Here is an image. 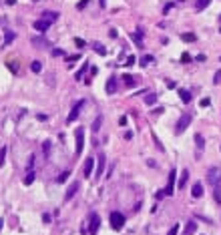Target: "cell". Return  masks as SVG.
Segmentation results:
<instances>
[{"instance_id": "obj_54", "label": "cell", "mask_w": 221, "mask_h": 235, "mask_svg": "<svg viewBox=\"0 0 221 235\" xmlns=\"http://www.w3.org/2000/svg\"><path fill=\"white\" fill-rule=\"evenodd\" d=\"M6 4L10 6V4H16V0H6Z\"/></svg>"}, {"instance_id": "obj_45", "label": "cell", "mask_w": 221, "mask_h": 235, "mask_svg": "<svg viewBox=\"0 0 221 235\" xmlns=\"http://www.w3.org/2000/svg\"><path fill=\"white\" fill-rule=\"evenodd\" d=\"M161 197H165V189H163V191H157V193H155V199H161Z\"/></svg>"}, {"instance_id": "obj_35", "label": "cell", "mask_w": 221, "mask_h": 235, "mask_svg": "<svg viewBox=\"0 0 221 235\" xmlns=\"http://www.w3.org/2000/svg\"><path fill=\"white\" fill-rule=\"evenodd\" d=\"M91 2V0H80L79 4H76V8H79V10H83V8H87V4Z\"/></svg>"}, {"instance_id": "obj_48", "label": "cell", "mask_w": 221, "mask_h": 235, "mask_svg": "<svg viewBox=\"0 0 221 235\" xmlns=\"http://www.w3.org/2000/svg\"><path fill=\"white\" fill-rule=\"evenodd\" d=\"M36 119H38V121H46V119H48V117H46V115H42V113H40V115H36Z\"/></svg>"}, {"instance_id": "obj_11", "label": "cell", "mask_w": 221, "mask_h": 235, "mask_svg": "<svg viewBox=\"0 0 221 235\" xmlns=\"http://www.w3.org/2000/svg\"><path fill=\"white\" fill-rule=\"evenodd\" d=\"M76 191H79V183H70L69 185V189H66V193H65V199H73V195L76 193Z\"/></svg>"}, {"instance_id": "obj_21", "label": "cell", "mask_w": 221, "mask_h": 235, "mask_svg": "<svg viewBox=\"0 0 221 235\" xmlns=\"http://www.w3.org/2000/svg\"><path fill=\"white\" fill-rule=\"evenodd\" d=\"M195 145H197V149H199V151H203V147H205V141H203V137L201 135H195Z\"/></svg>"}, {"instance_id": "obj_19", "label": "cell", "mask_w": 221, "mask_h": 235, "mask_svg": "<svg viewBox=\"0 0 221 235\" xmlns=\"http://www.w3.org/2000/svg\"><path fill=\"white\" fill-rule=\"evenodd\" d=\"M30 70L32 72H42V62L40 61H32L30 62Z\"/></svg>"}, {"instance_id": "obj_57", "label": "cell", "mask_w": 221, "mask_h": 235, "mask_svg": "<svg viewBox=\"0 0 221 235\" xmlns=\"http://www.w3.org/2000/svg\"><path fill=\"white\" fill-rule=\"evenodd\" d=\"M219 32H221V28H219Z\"/></svg>"}, {"instance_id": "obj_36", "label": "cell", "mask_w": 221, "mask_h": 235, "mask_svg": "<svg viewBox=\"0 0 221 235\" xmlns=\"http://www.w3.org/2000/svg\"><path fill=\"white\" fill-rule=\"evenodd\" d=\"M52 56H65V50H62V48H54L52 50Z\"/></svg>"}, {"instance_id": "obj_40", "label": "cell", "mask_w": 221, "mask_h": 235, "mask_svg": "<svg viewBox=\"0 0 221 235\" xmlns=\"http://www.w3.org/2000/svg\"><path fill=\"white\" fill-rule=\"evenodd\" d=\"M215 201L221 203V189H217V187H215Z\"/></svg>"}, {"instance_id": "obj_55", "label": "cell", "mask_w": 221, "mask_h": 235, "mask_svg": "<svg viewBox=\"0 0 221 235\" xmlns=\"http://www.w3.org/2000/svg\"><path fill=\"white\" fill-rule=\"evenodd\" d=\"M2 225H4V219H0V229H2Z\"/></svg>"}, {"instance_id": "obj_50", "label": "cell", "mask_w": 221, "mask_h": 235, "mask_svg": "<svg viewBox=\"0 0 221 235\" xmlns=\"http://www.w3.org/2000/svg\"><path fill=\"white\" fill-rule=\"evenodd\" d=\"M147 165H149V167H157V163L153 159H147Z\"/></svg>"}, {"instance_id": "obj_33", "label": "cell", "mask_w": 221, "mask_h": 235, "mask_svg": "<svg viewBox=\"0 0 221 235\" xmlns=\"http://www.w3.org/2000/svg\"><path fill=\"white\" fill-rule=\"evenodd\" d=\"M42 149H44V155H50V141H44V143H42Z\"/></svg>"}, {"instance_id": "obj_26", "label": "cell", "mask_w": 221, "mask_h": 235, "mask_svg": "<svg viewBox=\"0 0 221 235\" xmlns=\"http://www.w3.org/2000/svg\"><path fill=\"white\" fill-rule=\"evenodd\" d=\"M34 177H36V175H34V171H28V173H26V177H24V185H30V183L34 181Z\"/></svg>"}, {"instance_id": "obj_16", "label": "cell", "mask_w": 221, "mask_h": 235, "mask_svg": "<svg viewBox=\"0 0 221 235\" xmlns=\"http://www.w3.org/2000/svg\"><path fill=\"white\" fill-rule=\"evenodd\" d=\"M32 44L38 46V48H50V42L48 40H40V38H32Z\"/></svg>"}, {"instance_id": "obj_12", "label": "cell", "mask_w": 221, "mask_h": 235, "mask_svg": "<svg viewBox=\"0 0 221 235\" xmlns=\"http://www.w3.org/2000/svg\"><path fill=\"white\" fill-rule=\"evenodd\" d=\"M191 195H193L195 199H199L203 195V185H201V183H195V185L191 187Z\"/></svg>"}, {"instance_id": "obj_29", "label": "cell", "mask_w": 221, "mask_h": 235, "mask_svg": "<svg viewBox=\"0 0 221 235\" xmlns=\"http://www.w3.org/2000/svg\"><path fill=\"white\" fill-rule=\"evenodd\" d=\"M209 2H211V0H197V10H203V8H207V6H209Z\"/></svg>"}, {"instance_id": "obj_47", "label": "cell", "mask_w": 221, "mask_h": 235, "mask_svg": "<svg viewBox=\"0 0 221 235\" xmlns=\"http://www.w3.org/2000/svg\"><path fill=\"white\" fill-rule=\"evenodd\" d=\"M119 125L125 127V125H127V117H121V119H119Z\"/></svg>"}, {"instance_id": "obj_53", "label": "cell", "mask_w": 221, "mask_h": 235, "mask_svg": "<svg viewBox=\"0 0 221 235\" xmlns=\"http://www.w3.org/2000/svg\"><path fill=\"white\" fill-rule=\"evenodd\" d=\"M99 4H101V6L105 8V6H107V0H99Z\"/></svg>"}, {"instance_id": "obj_8", "label": "cell", "mask_w": 221, "mask_h": 235, "mask_svg": "<svg viewBox=\"0 0 221 235\" xmlns=\"http://www.w3.org/2000/svg\"><path fill=\"white\" fill-rule=\"evenodd\" d=\"M105 91H107V95H115V93H117V76H110V79L107 80Z\"/></svg>"}, {"instance_id": "obj_31", "label": "cell", "mask_w": 221, "mask_h": 235, "mask_svg": "<svg viewBox=\"0 0 221 235\" xmlns=\"http://www.w3.org/2000/svg\"><path fill=\"white\" fill-rule=\"evenodd\" d=\"M6 151H8L6 147H2V149H0V167H4V159H6Z\"/></svg>"}, {"instance_id": "obj_32", "label": "cell", "mask_w": 221, "mask_h": 235, "mask_svg": "<svg viewBox=\"0 0 221 235\" xmlns=\"http://www.w3.org/2000/svg\"><path fill=\"white\" fill-rule=\"evenodd\" d=\"M101 123H103V117H97V119H95V123H92V131H99Z\"/></svg>"}, {"instance_id": "obj_49", "label": "cell", "mask_w": 221, "mask_h": 235, "mask_svg": "<svg viewBox=\"0 0 221 235\" xmlns=\"http://www.w3.org/2000/svg\"><path fill=\"white\" fill-rule=\"evenodd\" d=\"M133 62H135V56H129V58H127V66H131Z\"/></svg>"}, {"instance_id": "obj_27", "label": "cell", "mask_w": 221, "mask_h": 235, "mask_svg": "<svg viewBox=\"0 0 221 235\" xmlns=\"http://www.w3.org/2000/svg\"><path fill=\"white\" fill-rule=\"evenodd\" d=\"M155 102H157V95H153V93H151V95L145 97V105L151 106V105H155Z\"/></svg>"}, {"instance_id": "obj_41", "label": "cell", "mask_w": 221, "mask_h": 235, "mask_svg": "<svg viewBox=\"0 0 221 235\" xmlns=\"http://www.w3.org/2000/svg\"><path fill=\"white\" fill-rule=\"evenodd\" d=\"M199 105H201V106H209V105H211V99H207V97H205V99H201V102H199Z\"/></svg>"}, {"instance_id": "obj_4", "label": "cell", "mask_w": 221, "mask_h": 235, "mask_svg": "<svg viewBox=\"0 0 221 235\" xmlns=\"http://www.w3.org/2000/svg\"><path fill=\"white\" fill-rule=\"evenodd\" d=\"M74 137H76V151H74V155H80V153H83V147H84V129L83 127H79V129L74 131Z\"/></svg>"}, {"instance_id": "obj_20", "label": "cell", "mask_w": 221, "mask_h": 235, "mask_svg": "<svg viewBox=\"0 0 221 235\" xmlns=\"http://www.w3.org/2000/svg\"><path fill=\"white\" fill-rule=\"evenodd\" d=\"M141 38H143V30H137V32L133 34V42H135V44H139V46H143V40H141Z\"/></svg>"}, {"instance_id": "obj_44", "label": "cell", "mask_w": 221, "mask_h": 235, "mask_svg": "<svg viewBox=\"0 0 221 235\" xmlns=\"http://www.w3.org/2000/svg\"><path fill=\"white\" fill-rule=\"evenodd\" d=\"M177 231H179V225H173V229H171L167 235H177Z\"/></svg>"}, {"instance_id": "obj_6", "label": "cell", "mask_w": 221, "mask_h": 235, "mask_svg": "<svg viewBox=\"0 0 221 235\" xmlns=\"http://www.w3.org/2000/svg\"><path fill=\"white\" fill-rule=\"evenodd\" d=\"M189 125H191V117H189V115H183V117L179 119V123H177V129H175V131H177V135H181Z\"/></svg>"}, {"instance_id": "obj_24", "label": "cell", "mask_w": 221, "mask_h": 235, "mask_svg": "<svg viewBox=\"0 0 221 235\" xmlns=\"http://www.w3.org/2000/svg\"><path fill=\"white\" fill-rule=\"evenodd\" d=\"M123 80H125V84H127V87H135V83H137V80H135L131 75H123Z\"/></svg>"}, {"instance_id": "obj_22", "label": "cell", "mask_w": 221, "mask_h": 235, "mask_svg": "<svg viewBox=\"0 0 221 235\" xmlns=\"http://www.w3.org/2000/svg\"><path fill=\"white\" fill-rule=\"evenodd\" d=\"M179 99L183 101V102H189V101H191V93H189V91H183V88H181V91H179Z\"/></svg>"}, {"instance_id": "obj_43", "label": "cell", "mask_w": 221, "mask_h": 235, "mask_svg": "<svg viewBox=\"0 0 221 235\" xmlns=\"http://www.w3.org/2000/svg\"><path fill=\"white\" fill-rule=\"evenodd\" d=\"M74 42H76V46H79V48H83V46H84V40H83V38H74Z\"/></svg>"}, {"instance_id": "obj_10", "label": "cell", "mask_w": 221, "mask_h": 235, "mask_svg": "<svg viewBox=\"0 0 221 235\" xmlns=\"http://www.w3.org/2000/svg\"><path fill=\"white\" fill-rule=\"evenodd\" d=\"M48 26H50V22H48V20H44V18H40V20H36V22H34V28H36V30H40V32H46V30H48Z\"/></svg>"}, {"instance_id": "obj_46", "label": "cell", "mask_w": 221, "mask_h": 235, "mask_svg": "<svg viewBox=\"0 0 221 235\" xmlns=\"http://www.w3.org/2000/svg\"><path fill=\"white\" fill-rule=\"evenodd\" d=\"M189 61H191V56H189V54H187V52H185V54H183V56H181V62H189Z\"/></svg>"}, {"instance_id": "obj_38", "label": "cell", "mask_w": 221, "mask_h": 235, "mask_svg": "<svg viewBox=\"0 0 221 235\" xmlns=\"http://www.w3.org/2000/svg\"><path fill=\"white\" fill-rule=\"evenodd\" d=\"M76 61H80V54H73V56L66 58V62H76Z\"/></svg>"}, {"instance_id": "obj_25", "label": "cell", "mask_w": 221, "mask_h": 235, "mask_svg": "<svg viewBox=\"0 0 221 235\" xmlns=\"http://www.w3.org/2000/svg\"><path fill=\"white\" fill-rule=\"evenodd\" d=\"M187 179H189V171H183V173H181V179H179V183H177V185H179V187H185Z\"/></svg>"}, {"instance_id": "obj_56", "label": "cell", "mask_w": 221, "mask_h": 235, "mask_svg": "<svg viewBox=\"0 0 221 235\" xmlns=\"http://www.w3.org/2000/svg\"><path fill=\"white\" fill-rule=\"evenodd\" d=\"M179 2H183V0H179Z\"/></svg>"}, {"instance_id": "obj_5", "label": "cell", "mask_w": 221, "mask_h": 235, "mask_svg": "<svg viewBox=\"0 0 221 235\" xmlns=\"http://www.w3.org/2000/svg\"><path fill=\"white\" fill-rule=\"evenodd\" d=\"M175 183H177V171L171 169V173H169V185H167V189H165V195H167V197H171V195H173V191H175Z\"/></svg>"}, {"instance_id": "obj_42", "label": "cell", "mask_w": 221, "mask_h": 235, "mask_svg": "<svg viewBox=\"0 0 221 235\" xmlns=\"http://www.w3.org/2000/svg\"><path fill=\"white\" fill-rule=\"evenodd\" d=\"M173 6H175V4H173V2H169V4H165V8H163V12H165V14H167V12H169V10H171V8H173Z\"/></svg>"}, {"instance_id": "obj_15", "label": "cell", "mask_w": 221, "mask_h": 235, "mask_svg": "<svg viewBox=\"0 0 221 235\" xmlns=\"http://www.w3.org/2000/svg\"><path fill=\"white\" fill-rule=\"evenodd\" d=\"M42 18H44V20H48V22H54V20H58V12L44 10V12H42Z\"/></svg>"}, {"instance_id": "obj_18", "label": "cell", "mask_w": 221, "mask_h": 235, "mask_svg": "<svg viewBox=\"0 0 221 235\" xmlns=\"http://www.w3.org/2000/svg\"><path fill=\"white\" fill-rule=\"evenodd\" d=\"M14 38H16L14 32H12V30H6V32H4V44H10Z\"/></svg>"}, {"instance_id": "obj_3", "label": "cell", "mask_w": 221, "mask_h": 235, "mask_svg": "<svg viewBox=\"0 0 221 235\" xmlns=\"http://www.w3.org/2000/svg\"><path fill=\"white\" fill-rule=\"evenodd\" d=\"M99 225H101V217L97 215V213H91V217H88V229H87V233L97 235V231H99Z\"/></svg>"}, {"instance_id": "obj_28", "label": "cell", "mask_w": 221, "mask_h": 235, "mask_svg": "<svg viewBox=\"0 0 221 235\" xmlns=\"http://www.w3.org/2000/svg\"><path fill=\"white\" fill-rule=\"evenodd\" d=\"M69 177H70V171H65V173H61V175H58L56 183H65V181H66Z\"/></svg>"}, {"instance_id": "obj_2", "label": "cell", "mask_w": 221, "mask_h": 235, "mask_svg": "<svg viewBox=\"0 0 221 235\" xmlns=\"http://www.w3.org/2000/svg\"><path fill=\"white\" fill-rule=\"evenodd\" d=\"M109 219H110V227H113V229H121L123 225H125V215L119 213V211H113Z\"/></svg>"}, {"instance_id": "obj_37", "label": "cell", "mask_w": 221, "mask_h": 235, "mask_svg": "<svg viewBox=\"0 0 221 235\" xmlns=\"http://www.w3.org/2000/svg\"><path fill=\"white\" fill-rule=\"evenodd\" d=\"M151 61H153V56H151V54H147V56H143V58H141V65H149Z\"/></svg>"}, {"instance_id": "obj_14", "label": "cell", "mask_w": 221, "mask_h": 235, "mask_svg": "<svg viewBox=\"0 0 221 235\" xmlns=\"http://www.w3.org/2000/svg\"><path fill=\"white\" fill-rule=\"evenodd\" d=\"M103 171H105V155H99V167L95 171V177L99 179L101 175H103Z\"/></svg>"}, {"instance_id": "obj_30", "label": "cell", "mask_w": 221, "mask_h": 235, "mask_svg": "<svg viewBox=\"0 0 221 235\" xmlns=\"http://www.w3.org/2000/svg\"><path fill=\"white\" fill-rule=\"evenodd\" d=\"M84 70H88V62H84V66H83V68H80V70L74 75V79H76V80H80V79H83V72H84Z\"/></svg>"}, {"instance_id": "obj_51", "label": "cell", "mask_w": 221, "mask_h": 235, "mask_svg": "<svg viewBox=\"0 0 221 235\" xmlns=\"http://www.w3.org/2000/svg\"><path fill=\"white\" fill-rule=\"evenodd\" d=\"M125 139L131 141V139H133V133H131V131H127V133H125Z\"/></svg>"}, {"instance_id": "obj_17", "label": "cell", "mask_w": 221, "mask_h": 235, "mask_svg": "<svg viewBox=\"0 0 221 235\" xmlns=\"http://www.w3.org/2000/svg\"><path fill=\"white\" fill-rule=\"evenodd\" d=\"M91 48H95L97 50V52H99V54H103V56H105V54H107V48H105V46L103 44H101V42H91Z\"/></svg>"}, {"instance_id": "obj_7", "label": "cell", "mask_w": 221, "mask_h": 235, "mask_svg": "<svg viewBox=\"0 0 221 235\" xmlns=\"http://www.w3.org/2000/svg\"><path fill=\"white\" fill-rule=\"evenodd\" d=\"M83 105H84V101H79L74 105V109L70 111V115H69V119H66V123H73L76 117H79V113H80V109H83Z\"/></svg>"}, {"instance_id": "obj_13", "label": "cell", "mask_w": 221, "mask_h": 235, "mask_svg": "<svg viewBox=\"0 0 221 235\" xmlns=\"http://www.w3.org/2000/svg\"><path fill=\"white\" fill-rule=\"evenodd\" d=\"M195 231H197V223H195V221H189V223L185 225L183 235H195Z\"/></svg>"}, {"instance_id": "obj_34", "label": "cell", "mask_w": 221, "mask_h": 235, "mask_svg": "<svg viewBox=\"0 0 221 235\" xmlns=\"http://www.w3.org/2000/svg\"><path fill=\"white\" fill-rule=\"evenodd\" d=\"M6 66L10 68L12 72H18V70H16V68H18V65H16V62H10V61H8V62H6Z\"/></svg>"}, {"instance_id": "obj_23", "label": "cell", "mask_w": 221, "mask_h": 235, "mask_svg": "<svg viewBox=\"0 0 221 235\" xmlns=\"http://www.w3.org/2000/svg\"><path fill=\"white\" fill-rule=\"evenodd\" d=\"M181 38H183L185 42H195V40H197V36H195L193 32H185V34H181Z\"/></svg>"}, {"instance_id": "obj_9", "label": "cell", "mask_w": 221, "mask_h": 235, "mask_svg": "<svg viewBox=\"0 0 221 235\" xmlns=\"http://www.w3.org/2000/svg\"><path fill=\"white\" fill-rule=\"evenodd\" d=\"M92 169H95V159H92V157H88V159L84 161V177H91Z\"/></svg>"}, {"instance_id": "obj_1", "label": "cell", "mask_w": 221, "mask_h": 235, "mask_svg": "<svg viewBox=\"0 0 221 235\" xmlns=\"http://www.w3.org/2000/svg\"><path fill=\"white\" fill-rule=\"evenodd\" d=\"M207 183L213 187H217V183H221V169L219 167H211L207 171Z\"/></svg>"}, {"instance_id": "obj_39", "label": "cell", "mask_w": 221, "mask_h": 235, "mask_svg": "<svg viewBox=\"0 0 221 235\" xmlns=\"http://www.w3.org/2000/svg\"><path fill=\"white\" fill-rule=\"evenodd\" d=\"M213 83H215V84H219V83H221V70H217V72H215V76H213Z\"/></svg>"}, {"instance_id": "obj_52", "label": "cell", "mask_w": 221, "mask_h": 235, "mask_svg": "<svg viewBox=\"0 0 221 235\" xmlns=\"http://www.w3.org/2000/svg\"><path fill=\"white\" fill-rule=\"evenodd\" d=\"M109 34H110V38H117V30H115V28H110Z\"/></svg>"}]
</instances>
